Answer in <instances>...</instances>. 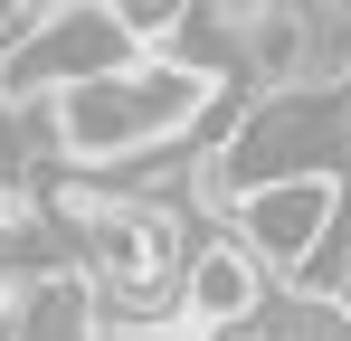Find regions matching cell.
Listing matches in <instances>:
<instances>
[{
	"label": "cell",
	"mask_w": 351,
	"mask_h": 341,
	"mask_svg": "<svg viewBox=\"0 0 351 341\" xmlns=\"http://www.w3.org/2000/svg\"><path fill=\"white\" fill-rule=\"evenodd\" d=\"M332 209H342V180H266V190L237 199L228 218H237V247L266 275H304L313 247L332 237Z\"/></svg>",
	"instance_id": "cell-3"
},
{
	"label": "cell",
	"mask_w": 351,
	"mask_h": 341,
	"mask_svg": "<svg viewBox=\"0 0 351 341\" xmlns=\"http://www.w3.org/2000/svg\"><path fill=\"white\" fill-rule=\"evenodd\" d=\"M209 114V76H190L171 57H133L123 76H95L48 105V142L76 170H123L143 152H171L190 142V123Z\"/></svg>",
	"instance_id": "cell-1"
},
{
	"label": "cell",
	"mask_w": 351,
	"mask_h": 341,
	"mask_svg": "<svg viewBox=\"0 0 351 341\" xmlns=\"http://www.w3.org/2000/svg\"><path fill=\"white\" fill-rule=\"evenodd\" d=\"M247 323H266V266L237 237H199L180 256V332L190 341H228Z\"/></svg>",
	"instance_id": "cell-4"
},
{
	"label": "cell",
	"mask_w": 351,
	"mask_h": 341,
	"mask_svg": "<svg viewBox=\"0 0 351 341\" xmlns=\"http://www.w3.org/2000/svg\"><path fill=\"white\" fill-rule=\"evenodd\" d=\"M133 29H123V10L105 0H58V10H29L19 19V38L0 48V114H38L76 95V86H95V76H123L133 66Z\"/></svg>",
	"instance_id": "cell-2"
},
{
	"label": "cell",
	"mask_w": 351,
	"mask_h": 341,
	"mask_svg": "<svg viewBox=\"0 0 351 341\" xmlns=\"http://www.w3.org/2000/svg\"><path fill=\"white\" fill-rule=\"evenodd\" d=\"M351 76V10H304V66H294V95H342Z\"/></svg>",
	"instance_id": "cell-5"
}]
</instances>
